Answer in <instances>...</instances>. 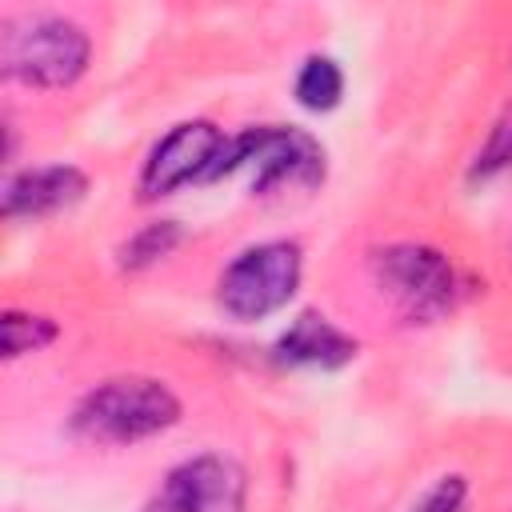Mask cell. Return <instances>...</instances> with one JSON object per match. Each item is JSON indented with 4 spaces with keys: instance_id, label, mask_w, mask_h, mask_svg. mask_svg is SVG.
I'll return each mask as SVG.
<instances>
[{
    "instance_id": "obj_1",
    "label": "cell",
    "mask_w": 512,
    "mask_h": 512,
    "mask_svg": "<svg viewBox=\"0 0 512 512\" xmlns=\"http://www.w3.org/2000/svg\"><path fill=\"white\" fill-rule=\"evenodd\" d=\"M180 420V400L152 376H116L92 388L72 416V428L96 444H136Z\"/></svg>"
},
{
    "instance_id": "obj_2",
    "label": "cell",
    "mask_w": 512,
    "mask_h": 512,
    "mask_svg": "<svg viewBox=\"0 0 512 512\" xmlns=\"http://www.w3.org/2000/svg\"><path fill=\"white\" fill-rule=\"evenodd\" d=\"M88 36L64 16H20L4 24L0 64L12 80L32 88H68L88 68Z\"/></svg>"
},
{
    "instance_id": "obj_3",
    "label": "cell",
    "mask_w": 512,
    "mask_h": 512,
    "mask_svg": "<svg viewBox=\"0 0 512 512\" xmlns=\"http://www.w3.org/2000/svg\"><path fill=\"white\" fill-rule=\"evenodd\" d=\"M232 172H252L256 192L276 184H316L324 176V148L300 128H248L224 144L212 180Z\"/></svg>"
},
{
    "instance_id": "obj_4",
    "label": "cell",
    "mask_w": 512,
    "mask_h": 512,
    "mask_svg": "<svg viewBox=\"0 0 512 512\" xmlns=\"http://www.w3.org/2000/svg\"><path fill=\"white\" fill-rule=\"evenodd\" d=\"M300 288V248L288 240H268L244 248L220 276V308L236 320H264L280 312Z\"/></svg>"
},
{
    "instance_id": "obj_5",
    "label": "cell",
    "mask_w": 512,
    "mask_h": 512,
    "mask_svg": "<svg viewBox=\"0 0 512 512\" xmlns=\"http://www.w3.org/2000/svg\"><path fill=\"white\" fill-rule=\"evenodd\" d=\"M372 272L408 320H436L456 300L452 260L428 244H388L372 252Z\"/></svg>"
},
{
    "instance_id": "obj_6",
    "label": "cell",
    "mask_w": 512,
    "mask_h": 512,
    "mask_svg": "<svg viewBox=\"0 0 512 512\" xmlns=\"http://www.w3.org/2000/svg\"><path fill=\"white\" fill-rule=\"evenodd\" d=\"M248 476L228 456H196L176 464L140 512H244Z\"/></svg>"
},
{
    "instance_id": "obj_7",
    "label": "cell",
    "mask_w": 512,
    "mask_h": 512,
    "mask_svg": "<svg viewBox=\"0 0 512 512\" xmlns=\"http://www.w3.org/2000/svg\"><path fill=\"white\" fill-rule=\"evenodd\" d=\"M228 136L208 124V120H184L176 124L144 160V172H140V192L144 200H156V196H168L184 184H200V180H212V168L224 152Z\"/></svg>"
},
{
    "instance_id": "obj_8",
    "label": "cell",
    "mask_w": 512,
    "mask_h": 512,
    "mask_svg": "<svg viewBox=\"0 0 512 512\" xmlns=\"http://www.w3.org/2000/svg\"><path fill=\"white\" fill-rule=\"evenodd\" d=\"M88 180L80 168L72 164H48V168H28L20 176H12L4 184V216L20 220V216H52L68 204H76L84 196Z\"/></svg>"
},
{
    "instance_id": "obj_9",
    "label": "cell",
    "mask_w": 512,
    "mask_h": 512,
    "mask_svg": "<svg viewBox=\"0 0 512 512\" xmlns=\"http://www.w3.org/2000/svg\"><path fill=\"white\" fill-rule=\"evenodd\" d=\"M276 356L296 368H340L356 356V340L344 336L332 320L304 312L288 324V332L276 340Z\"/></svg>"
},
{
    "instance_id": "obj_10",
    "label": "cell",
    "mask_w": 512,
    "mask_h": 512,
    "mask_svg": "<svg viewBox=\"0 0 512 512\" xmlns=\"http://www.w3.org/2000/svg\"><path fill=\"white\" fill-rule=\"evenodd\" d=\"M344 96V72L332 56H308L304 68L296 72V100L308 112H328Z\"/></svg>"
},
{
    "instance_id": "obj_11",
    "label": "cell",
    "mask_w": 512,
    "mask_h": 512,
    "mask_svg": "<svg viewBox=\"0 0 512 512\" xmlns=\"http://www.w3.org/2000/svg\"><path fill=\"white\" fill-rule=\"evenodd\" d=\"M176 240H180V228H176L172 220L148 224L144 232H136V236L124 244L120 260H124V268H148V264H156L160 256H168V252L176 248Z\"/></svg>"
},
{
    "instance_id": "obj_12",
    "label": "cell",
    "mask_w": 512,
    "mask_h": 512,
    "mask_svg": "<svg viewBox=\"0 0 512 512\" xmlns=\"http://www.w3.org/2000/svg\"><path fill=\"white\" fill-rule=\"evenodd\" d=\"M56 340V324L48 316H28V312H4V352L24 356Z\"/></svg>"
},
{
    "instance_id": "obj_13",
    "label": "cell",
    "mask_w": 512,
    "mask_h": 512,
    "mask_svg": "<svg viewBox=\"0 0 512 512\" xmlns=\"http://www.w3.org/2000/svg\"><path fill=\"white\" fill-rule=\"evenodd\" d=\"M464 508H468V484H464V476H440L412 512H464Z\"/></svg>"
}]
</instances>
